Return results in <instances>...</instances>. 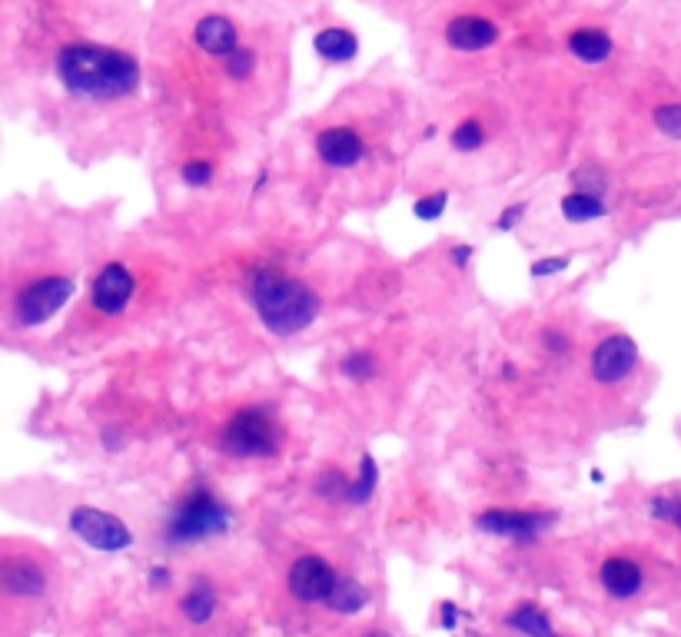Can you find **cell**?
<instances>
[{
  "label": "cell",
  "instance_id": "cell-8",
  "mask_svg": "<svg viewBox=\"0 0 681 637\" xmlns=\"http://www.w3.org/2000/svg\"><path fill=\"white\" fill-rule=\"evenodd\" d=\"M336 578H339V574H336V568L329 565L326 558L303 555V558L293 561L290 574H286V588H290V594H293L296 601H303V604H323L326 594L333 591Z\"/></svg>",
  "mask_w": 681,
  "mask_h": 637
},
{
  "label": "cell",
  "instance_id": "cell-14",
  "mask_svg": "<svg viewBox=\"0 0 681 637\" xmlns=\"http://www.w3.org/2000/svg\"><path fill=\"white\" fill-rule=\"evenodd\" d=\"M193 40H196V47L203 50V54H210V57H226V54H233L236 47H240V34H236V24L230 17H223V14H206L196 20V27H193Z\"/></svg>",
  "mask_w": 681,
  "mask_h": 637
},
{
  "label": "cell",
  "instance_id": "cell-20",
  "mask_svg": "<svg viewBox=\"0 0 681 637\" xmlns=\"http://www.w3.org/2000/svg\"><path fill=\"white\" fill-rule=\"evenodd\" d=\"M180 611L183 618L193 621V624H206L216 614V591L210 588V581H193L190 591L183 594L180 601Z\"/></svg>",
  "mask_w": 681,
  "mask_h": 637
},
{
  "label": "cell",
  "instance_id": "cell-18",
  "mask_svg": "<svg viewBox=\"0 0 681 637\" xmlns=\"http://www.w3.org/2000/svg\"><path fill=\"white\" fill-rule=\"evenodd\" d=\"M323 604L336 614H359L369 604V591L356 578H336L333 591L326 594Z\"/></svg>",
  "mask_w": 681,
  "mask_h": 637
},
{
  "label": "cell",
  "instance_id": "cell-12",
  "mask_svg": "<svg viewBox=\"0 0 681 637\" xmlns=\"http://www.w3.org/2000/svg\"><path fill=\"white\" fill-rule=\"evenodd\" d=\"M316 153L333 170H353L356 163H363L366 140L353 127H326L316 133Z\"/></svg>",
  "mask_w": 681,
  "mask_h": 637
},
{
  "label": "cell",
  "instance_id": "cell-21",
  "mask_svg": "<svg viewBox=\"0 0 681 637\" xmlns=\"http://www.w3.org/2000/svg\"><path fill=\"white\" fill-rule=\"evenodd\" d=\"M559 210H562L565 219H569V223H595V219H602L608 213L605 203H602V196L579 193V190L565 193L562 203H559Z\"/></svg>",
  "mask_w": 681,
  "mask_h": 637
},
{
  "label": "cell",
  "instance_id": "cell-15",
  "mask_svg": "<svg viewBox=\"0 0 681 637\" xmlns=\"http://www.w3.org/2000/svg\"><path fill=\"white\" fill-rule=\"evenodd\" d=\"M598 581H602V588L612 594V598L628 601V598H635V594L642 591L645 574H642V568H638L632 558L615 555V558H605L602 571H598Z\"/></svg>",
  "mask_w": 681,
  "mask_h": 637
},
{
  "label": "cell",
  "instance_id": "cell-23",
  "mask_svg": "<svg viewBox=\"0 0 681 637\" xmlns=\"http://www.w3.org/2000/svg\"><path fill=\"white\" fill-rule=\"evenodd\" d=\"M339 372H343L349 382H373L379 375V362H376L373 352L353 349V352H346L343 359H339Z\"/></svg>",
  "mask_w": 681,
  "mask_h": 637
},
{
  "label": "cell",
  "instance_id": "cell-28",
  "mask_svg": "<svg viewBox=\"0 0 681 637\" xmlns=\"http://www.w3.org/2000/svg\"><path fill=\"white\" fill-rule=\"evenodd\" d=\"M223 64H226V77L230 80H250L256 70V54L250 47H236L233 54L223 57Z\"/></svg>",
  "mask_w": 681,
  "mask_h": 637
},
{
  "label": "cell",
  "instance_id": "cell-29",
  "mask_svg": "<svg viewBox=\"0 0 681 637\" xmlns=\"http://www.w3.org/2000/svg\"><path fill=\"white\" fill-rule=\"evenodd\" d=\"M349 492V478L343 472H336V468H329L316 478V495L326 498V501H346Z\"/></svg>",
  "mask_w": 681,
  "mask_h": 637
},
{
  "label": "cell",
  "instance_id": "cell-38",
  "mask_svg": "<svg viewBox=\"0 0 681 637\" xmlns=\"http://www.w3.org/2000/svg\"><path fill=\"white\" fill-rule=\"evenodd\" d=\"M515 375H519V369H515L512 362H505V365H502V379H515Z\"/></svg>",
  "mask_w": 681,
  "mask_h": 637
},
{
  "label": "cell",
  "instance_id": "cell-19",
  "mask_svg": "<svg viewBox=\"0 0 681 637\" xmlns=\"http://www.w3.org/2000/svg\"><path fill=\"white\" fill-rule=\"evenodd\" d=\"M512 631H519L525 637H559L552 628L549 614H545L539 604H519L515 611H509V618H505Z\"/></svg>",
  "mask_w": 681,
  "mask_h": 637
},
{
  "label": "cell",
  "instance_id": "cell-2",
  "mask_svg": "<svg viewBox=\"0 0 681 637\" xmlns=\"http://www.w3.org/2000/svg\"><path fill=\"white\" fill-rule=\"evenodd\" d=\"M250 299L256 316L273 336H296L319 316V296L306 283L280 273L276 266H256L250 276Z\"/></svg>",
  "mask_w": 681,
  "mask_h": 637
},
{
  "label": "cell",
  "instance_id": "cell-17",
  "mask_svg": "<svg viewBox=\"0 0 681 637\" xmlns=\"http://www.w3.org/2000/svg\"><path fill=\"white\" fill-rule=\"evenodd\" d=\"M569 54L582 64H605L612 57V37L598 27H579L569 34Z\"/></svg>",
  "mask_w": 681,
  "mask_h": 637
},
{
  "label": "cell",
  "instance_id": "cell-4",
  "mask_svg": "<svg viewBox=\"0 0 681 637\" xmlns=\"http://www.w3.org/2000/svg\"><path fill=\"white\" fill-rule=\"evenodd\" d=\"M280 422L266 405H243L226 419L220 448L233 458H273L280 452Z\"/></svg>",
  "mask_w": 681,
  "mask_h": 637
},
{
  "label": "cell",
  "instance_id": "cell-5",
  "mask_svg": "<svg viewBox=\"0 0 681 637\" xmlns=\"http://www.w3.org/2000/svg\"><path fill=\"white\" fill-rule=\"evenodd\" d=\"M74 292H77V283L70 276H60V273L30 279V283H24L14 292V302H10L14 322L20 329L44 326L47 319H54L57 312L74 299Z\"/></svg>",
  "mask_w": 681,
  "mask_h": 637
},
{
  "label": "cell",
  "instance_id": "cell-36",
  "mask_svg": "<svg viewBox=\"0 0 681 637\" xmlns=\"http://www.w3.org/2000/svg\"><path fill=\"white\" fill-rule=\"evenodd\" d=\"M147 581H150V588H157V591H163V588H170V584H173V574H170V568H163V565H157V568H150V574H147Z\"/></svg>",
  "mask_w": 681,
  "mask_h": 637
},
{
  "label": "cell",
  "instance_id": "cell-22",
  "mask_svg": "<svg viewBox=\"0 0 681 637\" xmlns=\"http://www.w3.org/2000/svg\"><path fill=\"white\" fill-rule=\"evenodd\" d=\"M379 485V465L373 455H363L359 458V472L356 478H349V492H346V505H366L369 498H373Z\"/></svg>",
  "mask_w": 681,
  "mask_h": 637
},
{
  "label": "cell",
  "instance_id": "cell-7",
  "mask_svg": "<svg viewBox=\"0 0 681 637\" xmlns=\"http://www.w3.org/2000/svg\"><path fill=\"white\" fill-rule=\"evenodd\" d=\"M479 531L495 538H515V541H535L542 531L555 525L552 511H515V508H489L476 518Z\"/></svg>",
  "mask_w": 681,
  "mask_h": 637
},
{
  "label": "cell",
  "instance_id": "cell-30",
  "mask_svg": "<svg viewBox=\"0 0 681 637\" xmlns=\"http://www.w3.org/2000/svg\"><path fill=\"white\" fill-rule=\"evenodd\" d=\"M572 183H575V190L579 193H592V196H602L605 193V173H602V166H595V163H585L579 166V170L572 173Z\"/></svg>",
  "mask_w": 681,
  "mask_h": 637
},
{
  "label": "cell",
  "instance_id": "cell-3",
  "mask_svg": "<svg viewBox=\"0 0 681 637\" xmlns=\"http://www.w3.org/2000/svg\"><path fill=\"white\" fill-rule=\"evenodd\" d=\"M230 525H233L230 508L213 495V488L203 482H193L170 511L167 541L170 545H193V541L223 535Z\"/></svg>",
  "mask_w": 681,
  "mask_h": 637
},
{
  "label": "cell",
  "instance_id": "cell-37",
  "mask_svg": "<svg viewBox=\"0 0 681 637\" xmlns=\"http://www.w3.org/2000/svg\"><path fill=\"white\" fill-rule=\"evenodd\" d=\"M442 628H446V631H452V628H456V621H459V608H456V604H452V601H446V604H442Z\"/></svg>",
  "mask_w": 681,
  "mask_h": 637
},
{
  "label": "cell",
  "instance_id": "cell-1",
  "mask_svg": "<svg viewBox=\"0 0 681 637\" xmlns=\"http://www.w3.org/2000/svg\"><path fill=\"white\" fill-rule=\"evenodd\" d=\"M57 80L74 97L123 100L140 90V64L113 47L67 44L57 54Z\"/></svg>",
  "mask_w": 681,
  "mask_h": 637
},
{
  "label": "cell",
  "instance_id": "cell-11",
  "mask_svg": "<svg viewBox=\"0 0 681 637\" xmlns=\"http://www.w3.org/2000/svg\"><path fill=\"white\" fill-rule=\"evenodd\" d=\"M47 591V574L27 555H0V594L7 598H40Z\"/></svg>",
  "mask_w": 681,
  "mask_h": 637
},
{
  "label": "cell",
  "instance_id": "cell-34",
  "mask_svg": "<svg viewBox=\"0 0 681 637\" xmlns=\"http://www.w3.org/2000/svg\"><path fill=\"white\" fill-rule=\"evenodd\" d=\"M542 346H545V352H552V355H565L572 349V339L565 336L562 329H545L542 332Z\"/></svg>",
  "mask_w": 681,
  "mask_h": 637
},
{
  "label": "cell",
  "instance_id": "cell-10",
  "mask_svg": "<svg viewBox=\"0 0 681 637\" xmlns=\"http://www.w3.org/2000/svg\"><path fill=\"white\" fill-rule=\"evenodd\" d=\"M133 273L123 263H107L97 273L94 286H90V302H94V309L103 312V316H120L123 309L130 306L133 299Z\"/></svg>",
  "mask_w": 681,
  "mask_h": 637
},
{
  "label": "cell",
  "instance_id": "cell-9",
  "mask_svg": "<svg viewBox=\"0 0 681 637\" xmlns=\"http://www.w3.org/2000/svg\"><path fill=\"white\" fill-rule=\"evenodd\" d=\"M635 365H638V346L632 336H622V332L605 336L592 352V375H595V382H602V385L625 382Z\"/></svg>",
  "mask_w": 681,
  "mask_h": 637
},
{
  "label": "cell",
  "instance_id": "cell-26",
  "mask_svg": "<svg viewBox=\"0 0 681 637\" xmlns=\"http://www.w3.org/2000/svg\"><path fill=\"white\" fill-rule=\"evenodd\" d=\"M446 206H449V190H436V193L419 196V200L412 203V213H416V219H422V223H436V219L446 213Z\"/></svg>",
  "mask_w": 681,
  "mask_h": 637
},
{
  "label": "cell",
  "instance_id": "cell-13",
  "mask_svg": "<svg viewBox=\"0 0 681 637\" xmlns=\"http://www.w3.org/2000/svg\"><path fill=\"white\" fill-rule=\"evenodd\" d=\"M446 44L452 50H462V54H479V50H489L499 44V27L492 24L489 17H456L449 20L446 27Z\"/></svg>",
  "mask_w": 681,
  "mask_h": 637
},
{
  "label": "cell",
  "instance_id": "cell-32",
  "mask_svg": "<svg viewBox=\"0 0 681 637\" xmlns=\"http://www.w3.org/2000/svg\"><path fill=\"white\" fill-rule=\"evenodd\" d=\"M572 266V259L569 256H545V259H539V263H532V279H545V276H559V273H565V269Z\"/></svg>",
  "mask_w": 681,
  "mask_h": 637
},
{
  "label": "cell",
  "instance_id": "cell-33",
  "mask_svg": "<svg viewBox=\"0 0 681 637\" xmlns=\"http://www.w3.org/2000/svg\"><path fill=\"white\" fill-rule=\"evenodd\" d=\"M525 213H529V203H512L509 210H505L499 219H495L492 229H499V233H512V229L525 219Z\"/></svg>",
  "mask_w": 681,
  "mask_h": 637
},
{
  "label": "cell",
  "instance_id": "cell-24",
  "mask_svg": "<svg viewBox=\"0 0 681 637\" xmlns=\"http://www.w3.org/2000/svg\"><path fill=\"white\" fill-rule=\"evenodd\" d=\"M449 143H452V150H459V153L479 150V146L486 143V127H482V123H479L476 117L462 120L459 127L449 133Z\"/></svg>",
  "mask_w": 681,
  "mask_h": 637
},
{
  "label": "cell",
  "instance_id": "cell-6",
  "mask_svg": "<svg viewBox=\"0 0 681 637\" xmlns=\"http://www.w3.org/2000/svg\"><path fill=\"white\" fill-rule=\"evenodd\" d=\"M67 525L80 541H87V545L97 551H107V555H113V551H127L133 545V531L123 525L117 515H110V511L80 505L70 511Z\"/></svg>",
  "mask_w": 681,
  "mask_h": 637
},
{
  "label": "cell",
  "instance_id": "cell-27",
  "mask_svg": "<svg viewBox=\"0 0 681 637\" xmlns=\"http://www.w3.org/2000/svg\"><path fill=\"white\" fill-rule=\"evenodd\" d=\"M648 515L665 521V525H675L681 531V498L678 495H655L648 498Z\"/></svg>",
  "mask_w": 681,
  "mask_h": 637
},
{
  "label": "cell",
  "instance_id": "cell-25",
  "mask_svg": "<svg viewBox=\"0 0 681 637\" xmlns=\"http://www.w3.org/2000/svg\"><path fill=\"white\" fill-rule=\"evenodd\" d=\"M213 173H216L213 160H203V156H193V160H187L180 166V180L187 183L190 190H203V186H210Z\"/></svg>",
  "mask_w": 681,
  "mask_h": 637
},
{
  "label": "cell",
  "instance_id": "cell-39",
  "mask_svg": "<svg viewBox=\"0 0 681 637\" xmlns=\"http://www.w3.org/2000/svg\"><path fill=\"white\" fill-rule=\"evenodd\" d=\"M363 637H392V634H386V631H369V634H363Z\"/></svg>",
  "mask_w": 681,
  "mask_h": 637
},
{
  "label": "cell",
  "instance_id": "cell-16",
  "mask_svg": "<svg viewBox=\"0 0 681 637\" xmlns=\"http://www.w3.org/2000/svg\"><path fill=\"white\" fill-rule=\"evenodd\" d=\"M313 50L326 64H353L359 54V37L349 27H323L316 30Z\"/></svg>",
  "mask_w": 681,
  "mask_h": 637
},
{
  "label": "cell",
  "instance_id": "cell-35",
  "mask_svg": "<svg viewBox=\"0 0 681 637\" xmlns=\"http://www.w3.org/2000/svg\"><path fill=\"white\" fill-rule=\"evenodd\" d=\"M449 259H452V266H456V269H469V263L476 259V249H472L469 243L452 246V249H449Z\"/></svg>",
  "mask_w": 681,
  "mask_h": 637
},
{
  "label": "cell",
  "instance_id": "cell-31",
  "mask_svg": "<svg viewBox=\"0 0 681 637\" xmlns=\"http://www.w3.org/2000/svg\"><path fill=\"white\" fill-rule=\"evenodd\" d=\"M655 127L665 133V137L681 140V103H662L655 107Z\"/></svg>",
  "mask_w": 681,
  "mask_h": 637
}]
</instances>
